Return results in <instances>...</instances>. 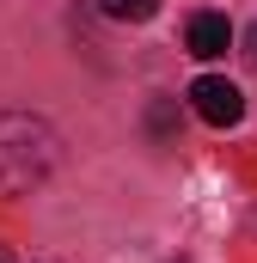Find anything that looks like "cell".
Instances as JSON below:
<instances>
[{"mask_svg": "<svg viewBox=\"0 0 257 263\" xmlns=\"http://www.w3.org/2000/svg\"><path fill=\"white\" fill-rule=\"evenodd\" d=\"M227 43H233L227 12H196L190 31H184V49H190L196 62H221V55H227Z\"/></svg>", "mask_w": 257, "mask_h": 263, "instance_id": "obj_3", "label": "cell"}, {"mask_svg": "<svg viewBox=\"0 0 257 263\" xmlns=\"http://www.w3.org/2000/svg\"><path fill=\"white\" fill-rule=\"evenodd\" d=\"M111 18H123V25H147L153 12H159V0H98Z\"/></svg>", "mask_w": 257, "mask_h": 263, "instance_id": "obj_4", "label": "cell"}, {"mask_svg": "<svg viewBox=\"0 0 257 263\" xmlns=\"http://www.w3.org/2000/svg\"><path fill=\"white\" fill-rule=\"evenodd\" d=\"M190 104L202 123H214V129H233L239 117H245V92L233 86V80H221V73H202L190 80Z\"/></svg>", "mask_w": 257, "mask_h": 263, "instance_id": "obj_2", "label": "cell"}, {"mask_svg": "<svg viewBox=\"0 0 257 263\" xmlns=\"http://www.w3.org/2000/svg\"><path fill=\"white\" fill-rule=\"evenodd\" d=\"M245 55H251V67H257V25H251V37H245Z\"/></svg>", "mask_w": 257, "mask_h": 263, "instance_id": "obj_5", "label": "cell"}, {"mask_svg": "<svg viewBox=\"0 0 257 263\" xmlns=\"http://www.w3.org/2000/svg\"><path fill=\"white\" fill-rule=\"evenodd\" d=\"M62 159V141L43 117L25 110H0V196H25L37 190Z\"/></svg>", "mask_w": 257, "mask_h": 263, "instance_id": "obj_1", "label": "cell"}]
</instances>
